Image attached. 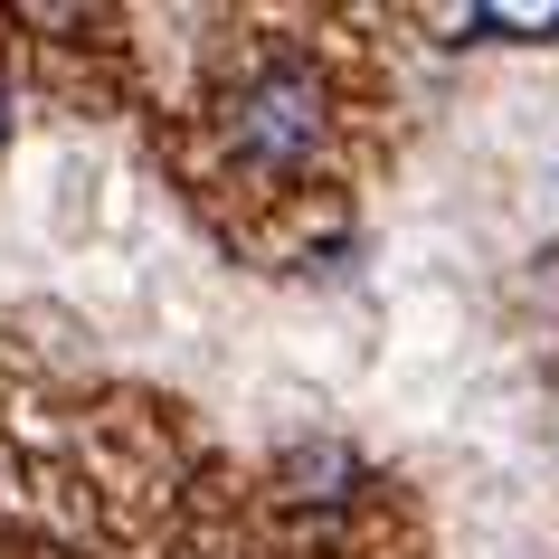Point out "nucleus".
<instances>
[{
  "label": "nucleus",
  "instance_id": "obj_1",
  "mask_svg": "<svg viewBox=\"0 0 559 559\" xmlns=\"http://www.w3.org/2000/svg\"><path fill=\"white\" fill-rule=\"evenodd\" d=\"M228 143H237V162H257V171H304V162L323 152V76L304 58L257 67V76L228 95Z\"/></svg>",
  "mask_w": 559,
  "mask_h": 559
}]
</instances>
